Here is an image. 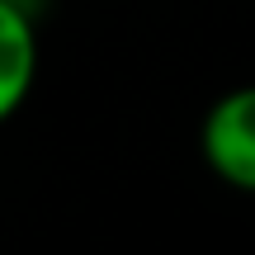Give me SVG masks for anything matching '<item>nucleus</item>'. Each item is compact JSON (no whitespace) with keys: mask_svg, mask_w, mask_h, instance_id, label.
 <instances>
[{"mask_svg":"<svg viewBox=\"0 0 255 255\" xmlns=\"http://www.w3.org/2000/svg\"><path fill=\"white\" fill-rule=\"evenodd\" d=\"M199 156L227 189H255V90L237 85L222 100H213L199 123Z\"/></svg>","mask_w":255,"mask_h":255,"instance_id":"f257e3e1","label":"nucleus"},{"mask_svg":"<svg viewBox=\"0 0 255 255\" xmlns=\"http://www.w3.org/2000/svg\"><path fill=\"white\" fill-rule=\"evenodd\" d=\"M38 81V28L33 9L0 0V123H9Z\"/></svg>","mask_w":255,"mask_h":255,"instance_id":"f03ea898","label":"nucleus"},{"mask_svg":"<svg viewBox=\"0 0 255 255\" xmlns=\"http://www.w3.org/2000/svg\"><path fill=\"white\" fill-rule=\"evenodd\" d=\"M9 5H19V9H33V5H38V0H9Z\"/></svg>","mask_w":255,"mask_h":255,"instance_id":"7ed1b4c3","label":"nucleus"}]
</instances>
